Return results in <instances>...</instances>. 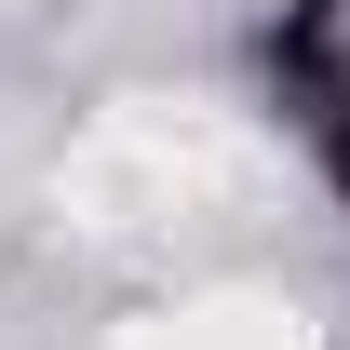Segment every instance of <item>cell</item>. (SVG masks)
Wrapping results in <instances>:
<instances>
[{"mask_svg": "<svg viewBox=\"0 0 350 350\" xmlns=\"http://www.w3.org/2000/svg\"><path fill=\"white\" fill-rule=\"evenodd\" d=\"M108 350H310V323H297L283 297H189V310L122 323Z\"/></svg>", "mask_w": 350, "mask_h": 350, "instance_id": "2", "label": "cell"}, {"mask_svg": "<svg viewBox=\"0 0 350 350\" xmlns=\"http://www.w3.org/2000/svg\"><path fill=\"white\" fill-rule=\"evenodd\" d=\"M243 135L216 122V108H108V122L68 148V175H54V202H68V229H189L216 216V202H243Z\"/></svg>", "mask_w": 350, "mask_h": 350, "instance_id": "1", "label": "cell"}]
</instances>
